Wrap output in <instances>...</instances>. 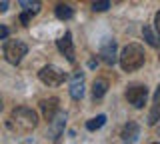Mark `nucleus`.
Listing matches in <instances>:
<instances>
[{
  "label": "nucleus",
  "mask_w": 160,
  "mask_h": 144,
  "mask_svg": "<svg viewBox=\"0 0 160 144\" xmlns=\"http://www.w3.org/2000/svg\"><path fill=\"white\" fill-rule=\"evenodd\" d=\"M36 124H38V116H36V112L28 106L14 108V110L10 112L8 120H6V126L16 134H30L36 128Z\"/></svg>",
  "instance_id": "obj_1"
},
{
  "label": "nucleus",
  "mask_w": 160,
  "mask_h": 144,
  "mask_svg": "<svg viewBox=\"0 0 160 144\" xmlns=\"http://www.w3.org/2000/svg\"><path fill=\"white\" fill-rule=\"evenodd\" d=\"M144 60H146L144 48L136 42L124 46L122 52H120V66H122L124 72H134V70H138V68H142Z\"/></svg>",
  "instance_id": "obj_2"
},
{
  "label": "nucleus",
  "mask_w": 160,
  "mask_h": 144,
  "mask_svg": "<svg viewBox=\"0 0 160 144\" xmlns=\"http://www.w3.org/2000/svg\"><path fill=\"white\" fill-rule=\"evenodd\" d=\"M26 52H28V46H26V42H22V40H8V42H4V46H2V54H4V58H6V62L14 64V66L22 62V58L26 56Z\"/></svg>",
  "instance_id": "obj_3"
},
{
  "label": "nucleus",
  "mask_w": 160,
  "mask_h": 144,
  "mask_svg": "<svg viewBox=\"0 0 160 144\" xmlns=\"http://www.w3.org/2000/svg\"><path fill=\"white\" fill-rule=\"evenodd\" d=\"M38 78H40V82L46 84V86H60V84H64L68 80V74L64 72L62 68L54 66V64H48V66L40 68Z\"/></svg>",
  "instance_id": "obj_4"
},
{
  "label": "nucleus",
  "mask_w": 160,
  "mask_h": 144,
  "mask_svg": "<svg viewBox=\"0 0 160 144\" xmlns=\"http://www.w3.org/2000/svg\"><path fill=\"white\" fill-rule=\"evenodd\" d=\"M126 100L132 104L134 108H142L148 100V88L142 84H132L126 90Z\"/></svg>",
  "instance_id": "obj_5"
},
{
  "label": "nucleus",
  "mask_w": 160,
  "mask_h": 144,
  "mask_svg": "<svg viewBox=\"0 0 160 144\" xmlns=\"http://www.w3.org/2000/svg\"><path fill=\"white\" fill-rule=\"evenodd\" d=\"M100 58H102L104 64H108V66H112V64H116V60H120V54H118V46L114 40H104L102 46H100Z\"/></svg>",
  "instance_id": "obj_6"
},
{
  "label": "nucleus",
  "mask_w": 160,
  "mask_h": 144,
  "mask_svg": "<svg viewBox=\"0 0 160 144\" xmlns=\"http://www.w3.org/2000/svg\"><path fill=\"white\" fill-rule=\"evenodd\" d=\"M64 126H66V114L58 112L56 116L48 122V136L52 138V140H58V138L64 134Z\"/></svg>",
  "instance_id": "obj_7"
},
{
  "label": "nucleus",
  "mask_w": 160,
  "mask_h": 144,
  "mask_svg": "<svg viewBox=\"0 0 160 144\" xmlns=\"http://www.w3.org/2000/svg\"><path fill=\"white\" fill-rule=\"evenodd\" d=\"M58 108H60V104H58V98L56 96L44 98V100L40 102V110H42V116H44V120H46V122H50L58 114Z\"/></svg>",
  "instance_id": "obj_8"
},
{
  "label": "nucleus",
  "mask_w": 160,
  "mask_h": 144,
  "mask_svg": "<svg viewBox=\"0 0 160 144\" xmlns=\"http://www.w3.org/2000/svg\"><path fill=\"white\" fill-rule=\"evenodd\" d=\"M56 46H58V50L64 54V56H66V60L70 62V64H74V60H76V58H74V44H72V34L70 32H66L64 34L62 38H60V40H56Z\"/></svg>",
  "instance_id": "obj_9"
},
{
  "label": "nucleus",
  "mask_w": 160,
  "mask_h": 144,
  "mask_svg": "<svg viewBox=\"0 0 160 144\" xmlns=\"http://www.w3.org/2000/svg\"><path fill=\"white\" fill-rule=\"evenodd\" d=\"M70 96L74 100H80L84 96V74L82 72H76L70 80Z\"/></svg>",
  "instance_id": "obj_10"
},
{
  "label": "nucleus",
  "mask_w": 160,
  "mask_h": 144,
  "mask_svg": "<svg viewBox=\"0 0 160 144\" xmlns=\"http://www.w3.org/2000/svg\"><path fill=\"white\" fill-rule=\"evenodd\" d=\"M138 134H140V128L136 122H128L126 126L122 128V132H120V138H122L124 142H136L138 140Z\"/></svg>",
  "instance_id": "obj_11"
},
{
  "label": "nucleus",
  "mask_w": 160,
  "mask_h": 144,
  "mask_svg": "<svg viewBox=\"0 0 160 144\" xmlns=\"http://www.w3.org/2000/svg\"><path fill=\"white\" fill-rule=\"evenodd\" d=\"M142 36H144V40H146L150 46H154V48L160 46V32L156 34L150 26H144V28H142Z\"/></svg>",
  "instance_id": "obj_12"
},
{
  "label": "nucleus",
  "mask_w": 160,
  "mask_h": 144,
  "mask_svg": "<svg viewBox=\"0 0 160 144\" xmlns=\"http://www.w3.org/2000/svg\"><path fill=\"white\" fill-rule=\"evenodd\" d=\"M106 92H108V80H104V78L94 80V84H92V96L94 98H102Z\"/></svg>",
  "instance_id": "obj_13"
},
{
  "label": "nucleus",
  "mask_w": 160,
  "mask_h": 144,
  "mask_svg": "<svg viewBox=\"0 0 160 144\" xmlns=\"http://www.w3.org/2000/svg\"><path fill=\"white\" fill-rule=\"evenodd\" d=\"M20 6H22V10H28L32 14H38L40 8H42V2L40 0H18Z\"/></svg>",
  "instance_id": "obj_14"
},
{
  "label": "nucleus",
  "mask_w": 160,
  "mask_h": 144,
  "mask_svg": "<svg viewBox=\"0 0 160 144\" xmlns=\"http://www.w3.org/2000/svg\"><path fill=\"white\" fill-rule=\"evenodd\" d=\"M54 12H56V18H60V20H70V18L74 16V10L68 4H58Z\"/></svg>",
  "instance_id": "obj_15"
},
{
  "label": "nucleus",
  "mask_w": 160,
  "mask_h": 144,
  "mask_svg": "<svg viewBox=\"0 0 160 144\" xmlns=\"http://www.w3.org/2000/svg\"><path fill=\"white\" fill-rule=\"evenodd\" d=\"M104 124H106V116L100 114V116H96V118H90V120L86 122V128L90 132H94V130H98V128H102Z\"/></svg>",
  "instance_id": "obj_16"
},
{
  "label": "nucleus",
  "mask_w": 160,
  "mask_h": 144,
  "mask_svg": "<svg viewBox=\"0 0 160 144\" xmlns=\"http://www.w3.org/2000/svg\"><path fill=\"white\" fill-rule=\"evenodd\" d=\"M158 120H160V102H154L152 110L148 114V126H156Z\"/></svg>",
  "instance_id": "obj_17"
},
{
  "label": "nucleus",
  "mask_w": 160,
  "mask_h": 144,
  "mask_svg": "<svg viewBox=\"0 0 160 144\" xmlns=\"http://www.w3.org/2000/svg\"><path fill=\"white\" fill-rule=\"evenodd\" d=\"M110 8V0H96V2L92 4V10L94 12H104Z\"/></svg>",
  "instance_id": "obj_18"
},
{
  "label": "nucleus",
  "mask_w": 160,
  "mask_h": 144,
  "mask_svg": "<svg viewBox=\"0 0 160 144\" xmlns=\"http://www.w3.org/2000/svg\"><path fill=\"white\" fill-rule=\"evenodd\" d=\"M32 16H34V14H32V12H28V10H24L22 14H20V22H22V24H24V26H26V24H28L30 20H32Z\"/></svg>",
  "instance_id": "obj_19"
},
{
  "label": "nucleus",
  "mask_w": 160,
  "mask_h": 144,
  "mask_svg": "<svg viewBox=\"0 0 160 144\" xmlns=\"http://www.w3.org/2000/svg\"><path fill=\"white\" fill-rule=\"evenodd\" d=\"M8 10V0H0V12H6Z\"/></svg>",
  "instance_id": "obj_20"
},
{
  "label": "nucleus",
  "mask_w": 160,
  "mask_h": 144,
  "mask_svg": "<svg viewBox=\"0 0 160 144\" xmlns=\"http://www.w3.org/2000/svg\"><path fill=\"white\" fill-rule=\"evenodd\" d=\"M154 24H156V30L160 32V10L156 12V16H154Z\"/></svg>",
  "instance_id": "obj_21"
},
{
  "label": "nucleus",
  "mask_w": 160,
  "mask_h": 144,
  "mask_svg": "<svg viewBox=\"0 0 160 144\" xmlns=\"http://www.w3.org/2000/svg\"><path fill=\"white\" fill-rule=\"evenodd\" d=\"M6 36H8V28L2 26V30H0V38H2V40H6Z\"/></svg>",
  "instance_id": "obj_22"
},
{
  "label": "nucleus",
  "mask_w": 160,
  "mask_h": 144,
  "mask_svg": "<svg viewBox=\"0 0 160 144\" xmlns=\"http://www.w3.org/2000/svg\"><path fill=\"white\" fill-rule=\"evenodd\" d=\"M154 102H160V84H158L156 92H154Z\"/></svg>",
  "instance_id": "obj_23"
}]
</instances>
